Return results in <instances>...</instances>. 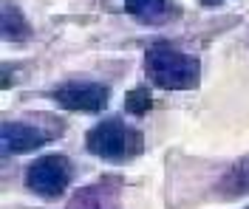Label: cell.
<instances>
[{"mask_svg": "<svg viewBox=\"0 0 249 209\" xmlns=\"http://www.w3.org/2000/svg\"><path fill=\"white\" fill-rule=\"evenodd\" d=\"M144 74L161 91H196L201 82V63L173 43H153L144 51Z\"/></svg>", "mask_w": 249, "mask_h": 209, "instance_id": "6da1fadb", "label": "cell"}, {"mask_svg": "<svg viewBox=\"0 0 249 209\" xmlns=\"http://www.w3.org/2000/svg\"><path fill=\"white\" fill-rule=\"evenodd\" d=\"M85 150L108 164H127L142 156L144 136L139 128H130L122 116H108L85 133Z\"/></svg>", "mask_w": 249, "mask_h": 209, "instance_id": "7a4b0ae2", "label": "cell"}, {"mask_svg": "<svg viewBox=\"0 0 249 209\" xmlns=\"http://www.w3.org/2000/svg\"><path fill=\"white\" fill-rule=\"evenodd\" d=\"M71 178H74V164L68 156H60V153L40 156L26 167V187L48 201L65 195V190L71 187Z\"/></svg>", "mask_w": 249, "mask_h": 209, "instance_id": "3957f363", "label": "cell"}, {"mask_svg": "<svg viewBox=\"0 0 249 209\" xmlns=\"http://www.w3.org/2000/svg\"><path fill=\"white\" fill-rule=\"evenodd\" d=\"M51 99L74 113H102L110 102V88L93 80H65L51 91Z\"/></svg>", "mask_w": 249, "mask_h": 209, "instance_id": "277c9868", "label": "cell"}, {"mask_svg": "<svg viewBox=\"0 0 249 209\" xmlns=\"http://www.w3.org/2000/svg\"><path fill=\"white\" fill-rule=\"evenodd\" d=\"M57 133H48V130H40L31 122H17V119H9L0 125V147L6 156H23V153H31V150H40L46 147L48 142H54Z\"/></svg>", "mask_w": 249, "mask_h": 209, "instance_id": "5b68a950", "label": "cell"}, {"mask_svg": "<svg viewBox=\"0 0 249 209\" xmlns=\"http://www.w3.org/2000/svg\"><path fill=\"white\" fill-rule=\"evenodd\" d=\"M119 181L116 178H102L96 184H88L71 195L65 209H122V195H119Z\"/></svg>", "mask_w": 249, "mask_h": 209, "instance_id": "8992f818", "label": "cell"}, {"mask_svg": "<svg viewBox=\"0 0 249 209\" xmlns=\"http://www.w3.org/2000/svg\"><path fill=\"white\" fill-rule=\"evenodd\" d=\"M124 12L142 26H161L173 20L176 6L170 0H124Z\"/></svg>", "mask_w": 249, "mask_h": 209, "instance_id": "52a82bcc", "label": "cell"}, {"mask_svg": "<svg viewBox=\"0 0 249 209\" xmlns=\"http://www.w3.org/2000/svg\"><path fill=\"white\" fill-rule=\"evenodd\" d=\"M215 193L224 201H235V198L249 195V156H241L235 164H230V170L218 178Z\"/></svg>", "mask_w": 249, "mask_h": 209, "instance_id": "ba28073f", "label": "cell"}, {"mask_svg": "<svg viewBox=\"0 0 249 209\" xmlns=\"http://www.w3.org/2000/svg\"><path fill=\"white\" fill-rule=\"evenodd\" d=\"M0 32H3V40L9 43H23V40H31V26L23 9L17 6L15 0H3V9H0Z\"/></svg>", "mask_w": 249, "mask_h": 209, "instance_id": "9c48e42d", "label": "cell"}, {"mask_svg": "<svg viewBox=\"0 0 249 209\" xmlns=\"http://www.w3.org/2000/svg\"><path fill=\"white\" fill-rule=\"evenodd\" d=\"M153 108V94H150V88H130L127 94H124V111L130 113V116H144V113Z\"/></svg>", "mask_w": 249, "mask_h": 209, "instance_id": "30bf717a", "label": "cell"}, {"mask_svg": "<svg viewBox=\"0 0 249 209\" xmlns=\"http://www.w3.org/2000/svg\"><path fill=\"white\" fill-rule=\"evenodd\" d=\"M198 3H201V6H221L224 0H198Z\"/></svg>", "mask_w": 249, "mask_h": 209, "instance_id": "8fae6325", "label": "cell"}, {"mask_svg": "<svg viewBox=\"0 0 249 209\" xmlns=\"http://www.w3.org/2000/svg\"><path fill=\"white\" fill-rule=\"evenodd\" d=\"M247 209H249V207H247Z\"/></svg>", "mask_w": 249, "mask_h": 209, "instance_id": "7c38bea8", "label": "cell"}]
</instances>
